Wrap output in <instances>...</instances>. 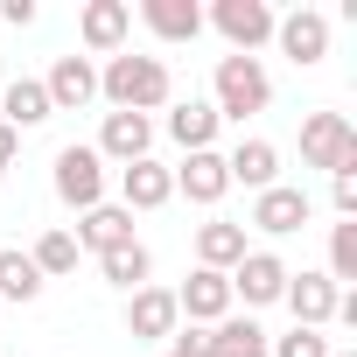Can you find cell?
Returning a JSON list of instances; mask_svg holds the SVG:
<instances>
[{
  "mask_svg": "<svg viewBox=\"0 0 357 357\" xmlns=\"http://www.w3.org/2000/svg\"><path fill=\"white\" fill-rule=\"evenodd\" d=\"M43 294V273H36V259L29 252H0V301H36Z\"/></svg>",
  "mask_w": 357,
  "mask_h": 357,
  "instance_id": "cell-25",
  "label": "cell"
},
{
  "mask_svg": "<svg viewBox=\"0 0 357 357\" xmlns=\"http://www.w3.org/2000/svg\"><path fill=\"white\" fill-rule=\"evenodd\" d=\"M56 197L84 218L91 204H105V161H98V147H56Z\"/></svg>",
  "mask_w": 357,
  "mask_h": 357,
  "instance_id": "cell-4",
  "label": "cell"
},
{
  "mask_svg": "<svg viewBox=\"0 0 357 357\" xmlns=\"http://www.w3.org/2000/svg\"><path fill=\"white\" fill-rule=\"evenodd\" d=\"M266 357H329V336L322 329H287V336H266Z\"/></svg>",
  "mask_w": 357,
  "mask_h": 357,
  "instance_id": "cell-28",
  "label": "cell"
},
{
  "mask_svg": "<svg viewBox=\"0 0 357 357\" xmlns=\"http://www.w3.org/2000/svg\"><path fill=\"white\" fill-rule=\"evenodd\" d=\"M329 204L336 218H357V175H329Z\"/></svg>",
  "mask_w": 357,
  "mask_h": 357,
  "instance_id": "cell-30",
  "label": "cell"
},
{
  "mask_svg": "<svg viewBox=\"0 0 357 357\" xmlns=\"http://www.w3.org/2000/svg\"><path fill=\"white\" fill-rule=\"evenodd\" d=\"M225 280H231V301H245V308H273V301L287 294V259H280V252H245Z\"/></svg>",
  "mask_w": 357,
  "mask_h": 357,
  "instance_id": "cell-6",
  "label": "cell"
},
{
  "mask_svg": "<svg viewBox=\"0 0 357 357\" xmlns=\"http://www.w3.org/2000/svg\"><path fill=\"white\" fill-rule=\"evenodd\" d=\"M245 252H252V245H245V225H225V218L197 225V266H211V273H231Z\"/></svg>",
  "mask_w": 357,
  "mask_h": 357,
  "instance_id": "cell-20",
  "label": "cell"
},
{
  "mask_svg": "<svg viewBox=\"0 0 357 357\" xmlns=\"http://www.w3.org/2000/svg\"><path fill=\"white\" fill-rule=\"evenodd\" d=\"M43 91H50V112H84L98 98V63L91 56H56L50 77H43Z\"/></svg>",
  "mask_w": 357,
  "mask_h": 357,
  "instance_id": "cell-12",
  "label": "cell"
},
{
  "mask_svg": "<svg viewBox=\"0 0 357 357\" xmlns=\"http://www.w3.org/2000/svg\"><path fill=\"white\" fill-rule=\"evenodd\" d=\"M225 175H231V183H245V190L259 197V190L280 183V147H273V140H238V147L225 154Z\"/></svg>",
  "mask_w": 357,
  "mask_h": 357,
  "instance_id": "cell-18",
  "label": "cell"
},
{
  "mask_svg": "<svg viewBox=\"0 0 357 357\" xmlns=\"http://www.w3.org/2000/svg\"><path fill=\"white\" fill-rule=\"evenodd\" d=\"M301 161L329 175H357V126L343 112H308L301 119Z\"/></svg>",
  "mask_w": 357,
  "mask_h": 357,
  "instance_id": "cell-3",
  "label": "cell"
},
{
  "mask_svg": "<svg viewBox=\"0 0 357 357\" xmlns=\"http://www.w3.org/2000/svg\"><path fill=\"white\" fill-rule=\"evenodd\" d=\"M98 273L112 280V287H147V273H154V252L140 245V238H126V245H112V252H98Z\"/></svg>",
  "mask_w": 357,
  "mask_h": 357,
  "instance_id": "cell-22",
  "label": "cell"
},
{
  "mask_svg": "<svg viewBox=\"0 0 357 357\" xmlns=\"http://www.w3.org/2000/svg\"><path fill=\"white\" fill-rule=\"evenodd\" d=\"M126 329L140 336V343H168L175 329H183V308H175V287H133L126 294Z\"/></svg>",
  "mask_w": 357,
  "mask_h": 357,
  "instance_id": "cell-7",
  "label": "cell"
},
{
  "mask_svg": "<svg viewBox=\"0 0 357 357\" xmlns=\"http://www.w3.org/2000/svg\"><path fill=\"white\" fill-rule=\"evenodd\" d=\"M15 154H22V133H15V126H0V175L15 168Z\"/></svg>",
  "mask_w": 357,
  "mask_h": 357,
  "instance_id": "cell-32",
  "label": "cell"
},
{
  "mask_svg": "<svg viewBox=\"0 0 357 357\" xmlns=\"http://www.w3.org/2000/svg\"><path fill=\"white\" fill-rule=\"evenodd\" d=\"M70 238H77V252H112V245L133 238V211H126V204H91Z\"/></svg>",
  "mask_w": 357,
  "mask_h": 357,
  "instance_id": "cell-16",
  "label": "cell"
},
{
  "mask_svg": "<svg viewBox=\"0 0 357 357\" xmlns=\"http://www.w3.org/2000/svg\"><path fill=\"white\" fill-rule=\"evenodd\" d=\"M0 112H8V119H0V126H43L50 119V91H43V77H15L8 84V98H0Z\"/></svg>",
  "mask_w": 357,
  "mask_h": 357,
  "instance_id": "cell-23",
  "label": "cell"
},
{
  "mask_svg": "<svg viewBox=\"0 0 357 357\" xmlns=\"http://www.w3.org/2000/svg\"><path fill=\"white\" fill-rule=\"evenodd\" d=\"M168 357H218V329H204V322H183L168 336Z\"/></svg>",
  "mask_w": 357,
  "mask_h": 357,
  "instance_id": "cell-29",
  "label": "cell"
},
{
  "mask_svg": "<svg viewBox=\"0 0 357 357\" xmlns=\"http://www.w3.org/2000/svg\"><path fill=\"white\" fill-rule=\"evenodd\" d=\"M29 259H36V273H43V280H63V273H77V238L56 225V231H43V238L29 245Z\"/></svg>",
  "mask_w": 357,
  "mask_h": 357,
  "instance_id": "cell-24",
  "label": "cell"
},
{
  "mask_svg": "<svg viewBox=\"0 0 357 357\" xmlns=\"http://www.w3.org/2000/svg\"><path fill=\"white\" fill-rule=\"evenodd\" d=\"M175 308H183V322L218 329V322L231 315V280H225V273H211V266H197L183 287H175Z\"/></svg>",
  "mask_w": 357,
  "mask_h": 357,
  "instance_id": "cell-11",
  "label": "cell"
},
{
  "mask_svg": "<svg viewBox=\"0 0 357 357\" xmlns=\"http://www.w3.org/2000/svg\"><path fill=\"white\" fill-rule=\"evenodd\" d=\"M218 357H266V329L252 315H225L218 322Z\"/></svg>",
  "mask_w": 357,
  "mask_h": 357,
  "instance_id": "cell-26",
  "label": "cell"
},
{
  "mask_svg": "<svg viewBox=\"0 0 357 357\" xmlns=\"http://www.w3.org/2000/svg\"><path fill=\"white\" fill-rule=\"evenodd\" d=\"M161 357H168V350H161Z\"/></svg>",
  "mask_w": 357,
  "mask_h": 357,
  "instance_id": "cell-34",
  "label": "cell"
},
{
  "mask_svg": "<svg viewBox=\"0 0 357 357\" xmlns=\"http://www.w3.org/2000/svg\"><path fill=\"white\" fill-rule=\"evenodd\" d=\"M140 22L161 43H197L204 36V8H197V0H140Z\"/></svg>",
  "mask_w": 357,
  "mask_h": 357,
  "instance_id": "cell-19",
  "label": "cell"
},
{
  "mask_svg": "<svg viewBox=\"0 0 357 357\" xmlns=\"http://www.w3.org/2000/svg\"><path fill=\"white\" fill-rule=\"evenodd\" d=\"M273 43H280V56L287 63H322L329 56V15H315V8H294V15H273Z\"/></svg>",
  "mask_w": 357,
  "mask_h": 357,
  "instance_id": "cell-8",
  "label": "cell"
},
{
  "mask_svg": "<svg viewBox=\"0 0 357 357\" xmlns=\"http://www.w3.org/2000/svg\"><path fill=\"white\" fill-rule=\"evenodd\" d=\"M0 22H8V29H29V22H36V0H0Z\"/></svg>",
  "mask_w": 357,
  "mask_h": 357,
  "instance_id": "cell-31",
  "label": "cell"
},
{
  "mask_svg": "<svg viewBox=\"0 0 357 357\" xmlns=\"http://www.w3.org/2000/svg\"><path fill=\"white\" fill-rule=\"evenodd\" d=\"M280 301L294 308V329H329L343 287H336L329 273H287V294H280Z\"/></svg>",
  "mask_w": 357,
  "mask_h": 357,
  "instance_id": "cell-9",
  "label": "cell"
},
{
  "mask_svg": "<svg viewBox=\"0 0 357 357\" xmlns=\"http://www.w3.org/2000/svg\"><path fill=\"white\" fill-rule=\"evenodd\" d=\"M308 218H315L308 190H294V183H273V190H259V204H252V218H245V225H259L266 238H287V231H301Z\"/></svg>",
  "mask_w": 357,
  "mask_h": 357,
  "instance_id": "cell-13",
  "label": "cell"
},
{
  "mask_svg": "<svg viewBox=\"0 0 357 357\" xmlns=\"http://www.w3.org/2000/svg\"><path fill=\"white\" fill-rule=\"evenodd\" d=\"M119 197H126V211H161L168 197H175V175L147 154V161H126L119 168Z\"/></svg>",
  "mask_w": 357,
  "mask_h": 357,
  "instance_id": "cell-17",
  "label": "cell"
},
{
  "mask_svg": "<svg viewBox=\"0 0 357 357\" xmlns=\"http://www.w3.org/2000/svg\"><path fill=\"white\" fill-rule=\"evenodd\" d=\"M211 105H218V119H252V112H266L273 105V77H266V63L259 56H218V77H211Z\"/></svg>",
  "mask_w": 357,
  "mask_h": 357,
  "instance_id": "cell-2",
  "label": "cell"
},
{
  "mask_svg": "<svg viewBox=\"0 0 357 357\" xmlns=\"http://www.w3.org/2000/svg\"><path fill=\"white\" fill-rule=\"evenodd\" d=\"M204 22L231 43V56H252L259 43H273V8H266V0H218Z\"/></svg>",
  "mask_w": 357,
  "mask_h": 357,
  "instance_id": "cell-5",
  "label": "cell"
},
{
  "mask_svg": "<svg viewBox=\"0 0 357 357\" xmlns=\"http://www.w3.org/2000/svg\"><path fill=\"white\" fill-rule=\"evenodd\" d=\"M77 36L91 56H119L126 36H133V8L126 0H84V15H77Z\"/></svg>",
  "mask_w": 357,
  "mask_h": 357,
  "instance_id": "cell-10",
  "label": "cell"
},
{
  "mask_svg": "<svg viewBox=\"0 0 357 357\" xmlns=\"http://www.w3.org/2000/svg\"><path fill=\"white\" fill-rule=\"evenodd\" d=\"M329 280H336V287H343V280H357V218L329 225Z\"/></svg>",
  "mask_w": 357,
  "mask_h": 357,
  "instance_id": "cell-27",
  "label": "cell"
},
{
  "mask_svg": "<svg viewBox=\"0 0 357 357\" xmlns=\"http://www.w3.org/2000/svg\"><path fill=\"white\" fill-rule=\"evenodd\" d=\"M147 147H154V119L147 112H105V126H98V161H147Z\"/></svg>",
  "mask_w": 357,
  "mask_h": 357,
  "instance_id": "cell-14",
  "label": "cell"
},
{
  "mask_svg": "<svg viewBox=\"0 0 357 357\" xmlns=\"http://www.w3.org/2000/svg\"><path fill=\"white\" fill-rule=\"evenodd\" d=\"M175 175V197H190V204H218L231 190V175H225V154L204 147V154H183V168H168Z\"/></svg>",
  "mask_w": 357,
  "mask_h": 357,
  "instance_id": "cell-15",
  "label": "cell"
},
{
  "mask_svg": "<svg viewBox=\"0 0 357 357\" xmlns=\"http://www.w3.org/2000/svg\"><path fill=\"white\" fill-rule=\"evenodd\" d=\"M218 126H225V119H218L211 98H183V105L168 112V133H175V147H183V154H204V147L218 140Z\"/></svg>",
  "mask_w": 357,
  "mask_h": 357,
  "instance_id": "cell-21",
  "label": "cell"
},
{
  "mask_svg": "<svg viewBox=\"0 0 357 357\" xmlns=\"http://www.w3.org/2000/svg\"><path fill=\"white\" fill-rule=\"evenodd\" d=\"M98 98H105L112 112H161V105L175 98V77H168L161 56L119 50V56H105V70H98Z\"/></svg>",
  "mask_w": 357,
  "mask_h": 357,
  "instance_id": "cell-1",
  "label": "cell"
},
{
  "mask_svg": "<svg viewBox=\"0 0 357 357\" xmlns=\"http://www.w3.org/2000/svg\"><path fill=\"white\" fill-rule=\"evenodd\" d=\"M329 357H350V350H329Z\"/></svg>",
  "mask_w": 357,
  "mask_h": 357,
  "instance_id": "cell-33",
  "label": "cell"
}]
</instances>
